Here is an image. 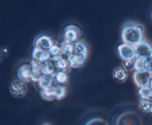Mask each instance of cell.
I'll return each instance as SVG.
<instances>
[{
  "label": "cell",
  "instance_id": "6da1fadb",
  "mask_svg": "<svg viewBox=\"0 0 152 125\" xmlns=\"http://www.w3.org/2000/svg\"><path fill=\"white\" fill-rule=\"evenodd\" d=\"M122 40L124 43L136 46L144 41V27L142 25L128 22L122 28Z\"/></svg>",
  "mask_w": 152,
  "mask_h": 125
},
{
  "label": "cell",
  "instance_id": "7a4b0ae2",
  "mask_svg": "<svg viewBox=\"0 0 152 125\" xmlns=\"http://www.w3.org/2000/svg\"><path fill=\"white\" fill-rule=\"evenodd\" d=\"M82 32L81 30L75 25L70 24L66 26L64 30V40L66 41L71 42V43H76L78 42L79 38L81 37Z\"/></svg>",
  "mask_w": 152,
  "mask_h": 125
},
{
  "label": "cell",
  "instance_id": "3957f363",
  "mask_svg": "<svg viewBox=\"0 0 152 125\" xmlns=\"http://www.w3.org/2000/svg\"><path fill=\"white\" fill-rule=\"evenodd\" d=\"M118 54L123 61L134 60L137 58L135 46L126 43H121L118 46Z\"/></svg>",
  "mask_w": 152,
  "mask_h": 125
},
{
  "label": "cell",
  "instance_id": "277c9868",
  "mask_svg": "<svg viewBox=\"0 0 152 125\" xmlns=\"http://www.w3.org/2000/svg\"><path fill=\"white\" fill-rule=\"evenodd\" d=\"M151 75L152 74L148 72L146 69L136 70L133 74V81H134V84L140 88L143 86H149Z\"/></svg>",
  "mask_w": 152,
  "mask_h": 125
},
{
  "label": "cell",
  "instance_id": "5b68a950",
  "mask_svg": "<svg viewBox=\"0 0 152 125\" xmlns=\"http://www.w3.org/2000/svg\"><path fill=\"white\" fill-rule=\"evenodd\" d=\"M27 86L26 83L20 81V80H16L14 81L10 85V92L11 94L14 97L17 98H23L27 94Z\"/></svg>",
  "mask_w": 152,
  "mask_h": 125
},
{
  "label": "cell",
  "instance_id": "8992f818",
  "mask_svg": "<svg viewBox=\"0 0 152 125\" xmlns=\"http://www.w3.org/2000/svg\"><path fill=\"white\" fill-rule=\"evenodd\" d=\"M116 125H141L140 118L134 113H125L116 119Z\"/></svg>",
  "mask_w": 152,
  "mask_h": 125
},
{
  "label": "cell",
  "instance_id": "52a82bcc",
  "mask_svg": "<svg viewBox=\"0 0 152 125\" xmlns=\"http://www.w3.org/2000/svg\"><path fill=\"white\" fill-rule=\"evenodd\" d=\"M55 44L53 39L48 35L42 34L38 35L34 40V46L35 48L43 49V50L49 51V49Z\"/></svg>",
  "mask_w": 152,
  "mask_h": 125
},
{
  "label": "cell",
  "instance_id": "ba28073f",
  "mask_svg": "<svg viewBox=\"0 0 152 125\" xmlns=\"http://www.w3.org/2000/svg\"><path fill=\"white\" fill-rule=\"evenodd\" d=\"M137 57L146 59L152 52V46L148 42L143 41L135 46Z\"/></svg>",
  "mask_w": 152,
  "mask_h": 125
},
{
  "label": "cell",
  "instance_id": "9c48e42d",
  "mask_svg": "<svg viewBox=\"0 0 152 125\" xmlns=\"http://www.w3.org/2000/svg\"><path fill=\"white\" fill-rule=\"evenodd\" d=\"M17 77L19 80L24 83L31 81V67L29 63H24L17 69Z\"/></svg>",
  "mask_w": 152,
  "mask_h": 125
},
{
  "label": "cell",
  "instance_id": "30bf717a",
  "mask_svg": "<svg viewBox=\"0 0 152 125\" xmlns=\"http://www.w3.org/2000/svg\"><path fill=\"white\" fill-rule=\"evenodd\" d=\"M87 56L88 55L73 53L72 55L66 57V60L72 68L78 69V68H81L84 66L87 60Z\"/></svg>",
  "mask_w": 152,
  "mask_h": 125
},
{
  "label": "cell",
  "instance_id": "8fae6325",
  "mask_svg": "<svg viewBox=\"0 0 152 125\" xmlns=\"http://www.w3.org/2000/svg\"><path fill=\"white\" fill-rule=\"evenodd\" d=\"M32 57L34 60L41 62V63H44V62L51 60V57L49 51L43 50V49H37L35 47H34L33 50H32Z\"/></svg>",
  "mask_w": 152,
  "mask_h": 125
},
{
  "label": "cell",
  "instance_id": "7c38bea8",
  "mask_svg": "<svg viewBox=\"0 0 152 125\" xmlns=\"http://www.w3.org/2000/svg\"><path fill=\"white\" fill-rule=\"evenodd\" d=\"M113 78L116 82L122 83L125 82L128 78V71L123 66H119L116 67L113 71Z\"/></svg>",
  "mask_w": 152,
  "mask_h": 125
},
{
  "label": "cell",
  "instance_id": "4fadbf2b",
  "mask_svg": "<svg viewBox=\"0 0 152 125\" xmlns=\"http://www.w3.org/2000/svg\"><path fill=\"white\" fill-rule=\"evenodd\" d=\"M29 64L31 67V81L38 83L40 77L43 75L41 72V68L42 66H43V63L32 59L29 62Z\"/></svg>",
  "mask_w": 152,
  "mask_h": 125
},
{
  "label": "cell",
  "instance_id": "5bb4252c",
  "mask_svg": "<svg viewBox=\"0 0 152 125\" xmlns=\"http://www.w3.org/2000/svg\"><path fill=\"white\" fill-rule=\"evenodd\" d=\"M38 84L40 89H47L53 87L56 85V82L54 76L52 75H42L40 80L38 81Z\"/></svg>",
  "mask_w": 152,
  "mask_h": 125
},
{
  "label": "cell",
  "instance_id": "9a60e30c",
  "mask_svg": "<svg viewBox=\"0 0 152 125\" xmlns=\"http://www.w3.org/2000/svg\"><path fill=\"white\" fill-rule=\"evenodd\" d=\"M54 65L55 66L57 72H63L66 73H69L71 71V66L67 61L66 59L64 57L61 58L56 61H54Z\"/></svg>",
  "mask_w": 152,
  "mask_h": 125
},
{
  "label": "cell",
  "instance_id": "2e32d148",
  "mask_svg": "<svg viewBox=\"0 0 152 125\" xmlns=\"http://www.w3.org/2000/svg\"><path fill=\"white\" fill-rule=\"evenodd\" d=\"M49 55L51 57V60L52 62L56 61L61 58L64 57L63 52L61 50V48L60 46H58L57 44H54L49 50Z\"/></svg>",
  "mask_w": 152,
  "mask_h": 125
},
{
  "label": "cell",
  "instance_id": "e0dca14e",
  "mask_svg": "<svg viewBox=\"0 0 152 125\" xmlns=\"http://www.w3.org/2000/svg\"><path fill=\"white\" fill-rule=\"evenodd\" d=\"M54 92H55V97L56 100H62L67 95V87L64 85L56 84L54 86Z\"/></svg>",
  "mask_w": 152,
  "mask_h": 125
},
{
  "label": "cell",
  "instance_id": "ac0fdd59",
  "mask_svg": "<svg viewBox=\"0 0 152 125\" xmlns=\"http://www.w3.org/2000/svg\"><path fill=\"white\" fill-rule=\"evenodd\" d=\"M139 108L143 113L152 116V99H141L139 103Z\"/></svg>",
  "mask_w": 152,
  "mask_h": 125
},
{
  "label": "cell",
  "instance_id": "d6986e66",
  "mask_svg": "<svg viewBox=\"0 0 152 125\" xmlns=\"http://www.w3.org/2000/svg\"><path fill=\"white\" fill-rule=\"evenodd\" d=\"M41 72L43 75H52V76H54L57 72L55 66L54 65V62L52 60H49L48 62L43 63V66H42L41 68Z\"/></svg>",
  "mask_w": 152,
  "mask_h": 125
},
{
  "label": "cell",
  "instance_id": "ffe728a7",
  "mask_svg": "<svg viewBox=\"0 0 152 125\" xmlns=\"http://www.w3.org/2000/svg\"><path fill=\"white\" fill-rule=\"evenodd\" d=\"M60 46L61 48L64 56H66V57L74 53V43H73L64 40L61 42Z\"/></svg>",
  "mask_w": 152,
  "mask_h": 125
},
{
  "label": "cell",
  "instance_id": "44dd1931",
  "mask_svg": "<svg viewBox=\"0 0 152 125\" xmlns=\"http://www.w3.org/2000/svg\"><path fill=\"white\" fill-rule=\"evenodd\" d=\"M40 96L44 100L48 101H53L55 99V92H54V86L47 89H40Z\"/></svg>",
  "mask_w": 152,
  "mask_h": 125
},
{
  "label": "cell",
  "instance_id": "7402d4cb",
  "mask_svg": "<svg viewBox=\"0 0 152 125\" xmlns=\"http://www.w3.org/2000/svg\"><path fill=\"white\" fill-rule=\"evenodd\" d=\"M74 53L88 55V47L83 42H76L74 43Z\"/></svg>",
  "mask_w": 152,
  "mask_h": 125
},
{
  "label": "cell",
  "instance_id": "603a6c76",
  "mask_svg": "<svg viewBox=\"0 0 152 125\" xmlns=\"http://www.w3.org/2000/svg\"><path fill=\"white\" fill-rule=\"evenodd\" d=\"M55 78V82L57 84H60V85H64L68 82L69 81V75L68 73L63 72H57L55 75H54Z\"/></svg>",
  "mask_w": 152,
  "mask_h": 125
},
{
  "label": "cell",
  "instance_id": "cb8c5ba5",
  "mask_svg": "<svg viewBox=\"0 0 152 125\" xmlns=\"http://www.w3.org/2000/svg\"><path fill=\"white\" fill-rule=\"evenodd\" d=\"M138 95L141 99H152V90L149 86L139 89Z\"/></svg>",
  "mask_w": 152,
  "mask_h": 125
},
{
  "label": "cell",
  "instance_id": "d4e9b609",
  "mask_svg": "<svg viewBox=\"0 0 152 125\" xmlns=\"http://www.w3.org/2000/svg\"><path fill=\"white\" fill-rule=\"evenodd\" d=\"M84 125H109L107 121H105L104 119L100 118H92L90 120H89L88 121H87V123Z\"/></svg>",
  "mask_w": 152,
  "mask_h": 125
},
{
  "label": "cell",
  "instance_id": "484cf974",
  "mask_svg": "<svg viewBox=\"0 0 152 125\" xmlns=\"http://www.w3.org/2000/svg\"><path fill=\"white\" fill-rule=\"evenodd\" d=\"M145 59H143V58H136L135 61H134V69H135V71L145 69Z\"/></svg>",
  "mask_w": 152,
  "mask_h": 125
},
{
  "label": "cell",
  "instance_id": "4316f807",
  "mask_svg": "<svg viewBox=\"0 0 152 125\" xmlns=\"http://www.w3.org/2000/svg\"><path fill=\"white\" fill-rule=\"evenodd\" d=\"M145 69L152 74V52L145 61Z\"/></svg>",
  "mask_w": 152,
  "mask_h": 125
},
{
  "label": "cell",
  "instance_id": "83f0119b",
  "mask_svg": "<svg viewBox=\"0 0 152 125\" xmlns=\"http://www.w3.org/2000/svg\"><path fill=\"white\" fill-rule=\"evenodd\" d=\"M149 86H150V88L151 89V90H152V75H151V80H150V83H149Z\"/></svg>",
  "mask_w": 152,
  "mask_h": 125
},
{
  "label": "cell",
  "instance_id": "f1b7e54d",
  "mask_svg": "<svg viewBox=\"0 0 152 125\" xmlns=\"http://www.w3.org/2000/svg\"><path fill=\"white\" fill-rule=\"evenodd\" d=\"M2 54L0 53V62H1V61H2Z\"/></svg>",
  "mask_w": 152,
  "mask_h": 125
},
{
  "label": "cell",
  "instance_id": "f546056e",
  "mask_svg": "<svg viewBox=\"0 0 152 125\" xmlns=\"http://www.w3.org/2000/svg\"><path fill=\"white\" fill-rule=\"evenodd\" d=\"M42 125H52L51 124H49V123H45V124H43Z\"/></svg>",
  "mask_w": 152,
  "mask_h": 125
},
{
  "label": "cell",
  "instance_id": "4dcf8cb0",
  "mask_svg": "<svg viewBox=\"0 0 152 125\" xmlns=\"http://www.w3.org/2000/svg\"><path fill=\"white\" fill-rule=\"evenodd\" d=\"M151 19H152V12H151Z\"/></svg>",
  "mask_w": 152,
  "mask_h": 125
}]
</instances>
